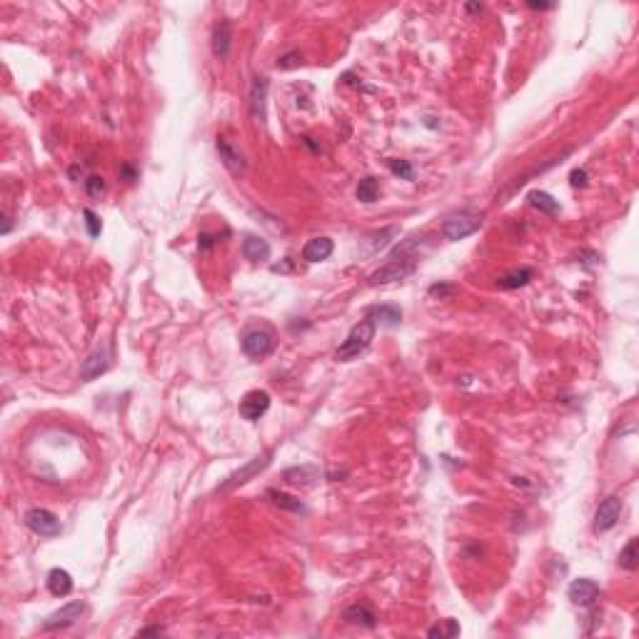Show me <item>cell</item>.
Listing matches in <instances>:
<instances>
[{
    "label": "cell",
    "instance_id": "e575fe53",
    "mask_svg": "<svg viewBox=\"0 0 639 639\" xmlns=\"http://www.w3.org/2000/svg\"><path fill=\"white\" fill-rule=\"evenodd\" d=\"M162 632H165L162 627H145V629H140L137 634H140V637H145V634H162Z\"/></svg>",
    "mask_w": 639,
    "mask_h": 639
},
{
    "label": "cell",
    "instance_id": "4316f807",
    "mask_svg": "<svg viewBox=\"0 0 639 639\" xmlns=\"http://www.w3.org/2000/svg\"><path fill=\"white\" fill-rule=\"evenodd\" d=\"M390 165V170L398 178H402V180H415V168H412V162L407 160H390L387 162Z\"/></svg>",
    "mask_w": 639,
    "mask_h": 639
},
{
    "label": "cell",
    "instance_id": "44dd1931",
    "mask_svg": "<svg viewBox=\"0 0 639 639\" xmlns=\"http://www.w3.org/2000/svg\"><path fill=\"white\" fill-rule=\"evenodd\" d=\"M532 278H534L532 267H515V270H509V273H504L502 278L497 280V285L502 287V290H517V287L527 285Z\"/></svg>",
    "mask_w": 639,
    "mask_h": 639
},
{
    "label": "cell",
    "instance_id": "d590c367",
    "mask_svg": "<svg viewBox=\"0 0 639 639\" xmlns=\"http://www.w3.org/2000/svg\"><path fill=\"white\" fill-rule=\"evenodd\" d=\"M10 228H12L10 215H3V230H0V232H3V235H8V232H10Z\"/></svg>",
    "mask_w": 639,
    "mask_h": 639
},
{
    "label": "cell",
    "instance_id": "6da1fadb",
    "mask_svg": "<svg viewBox=\"0 0 639 639\" xmlns=\"http://www.w3.org/2000/svg\"><path fill=\"white\" fill-rule=\"evenodd\" d=\"M417 245H420V240L412 237V240L402 242L400 248L392 250V255L387 257L385 265L370 275V285H387V282H395V280L410 278L417 270V260H420L415 253Z\"/></svg>",
    "mask_w": 639,
    "mask_h": 639
},
{
    "label": "cell",
    "instance_id": "836d02e7",
    "mask_svg": "<svg viewBox=\"0 0 639 639\" xmlns=\"http://www.w3.org/2000/svg\"><path fill=\"white\" fill-rule=\"evenodd\" d=\"M527 6L532 8V10H552L554 8L552 3H527Z\"/></svg>",
    "mask_w": 639,
    "mask_h": 639
},
{
    "label": "cell",
    "instance_id": "7a4b0ae2",
    "mask_svg": "<svg viewBox=\"0 0 639 639\" xmlns=\"http://www.w3.org/2000/svg\"><path fill=\"white\" fill-rule=\"evenodd\" d=\"M375 330H377V325H375L370 317L360 320V323L355 325V327L348 332V337L342 340L340 348H337L335 360L337 362H350V360H355L360 352H365V350L370 348V342L375 340Z\"/></svg>",
    "mask_w": 639,
    "mask_h": 639
},
{
    "label": "cell",
    "instance_id": "5b68a950",
    "mask_svg": "<svg viewBox=\"0 0 639 639\" xmlns=\"http://www.w3.org/2000/svg\"><path fill=\"white\" fill-rule=\"evenodd\" d=\"M275 348V332L270 327H250L242 335V352L253 357V360H262L273 352Z\"/></svg>",
    "mask_w": 639,
    "mask_h": 639
},
{
    "label": "cell",
    "instance_id": "30bf717a",
    "mask_svg": "<svg viewBox=\"0 0 639 639\" xmlns=\"http://www.w3.org/2000/svg\"><path fill=\"white\" fill-rule=\"evenodd\" d=\"M217 155H220V160H223V165L230 170V173L235 175V178H240V175H245V157H242V153L235 148V145L230 143L228 137H217Z\"/></svg>",
    "mask_w": 639,
    "mask_h": 639
},
{
    "label": "cell",
    "instance_id": "d6986e66",
    "mask_svg": "<svg viewBox=\"0 0 639 639\" xmlns=\"http://www.w3.org/2000/svg\"><path fill=\"white\" fill-rule=\"evenodd\" d=\"M230 45H232V28H230V20H223L212 31V53L217 58H228Z\"/></svg>",
    "mask_w": 639,
    "mask_h": 639
},
{
    "label": "cell",
    "instance_id": "1f68e13d",
    "mask_svg": "<svg viewBox=\"0 0 639 639\" xmlns=\"http://www.w3.org/2000/svg\"><path fill=\"white\" fill-rule=\"evenodd\" d=\"M454 287L452 285H432L429 287V295H440V298H445V295H450Z\"/></svg>",
    "mask_w": 639,
    "mask_h": 639
},
{
    "label": "cell",
    "instance_id": "4fadbf2b",
    "mask_svg": "<svg viewBox=\"0 0 639 639\" xmlns=\"http://www.w3.org/2000/svg\"><path fill=\"white\" fill-rule=\"evenodd\" d=\"M342 620L348 622V624H357V627H367V629L377 627V615H375V609L365 602L350 604V607L342 612Z\"/></svg>",
    "mask_w": 639,
    "mask_h": 639
},
{
    "label": "cell",
    "instance_id": "9c48e42d",
    "mask_svg": "<svg viewBox=\"0 0 639 639\" xmlns=\"http://www.w3.org/2000/svg\"><path fill=\"white\" fill-rule=\"evenodd\" d=\"M240 417L248 423H257L267 410H270V395L265 390H250L245 392V398L240 400Z\"/></svg>",
    "mask_w": 639,
    "mask_h": 639
},
{
    "label": "cell",
    "instance_id": "2e32d148",
    "mask_svg": "<svg viewBox=\"0 0 639 639\" xmlns=\"http://www.w3.org/2000/svg\"><path fill=\"white\" fill-rule=\"evenodd\" d=\"M270 242L262 240L260 235H245V240H242V255H245V260L250 262H265L270 260Z\"/></svg>",
    "mask_w": 639,
    "mask_h": 639
},
{
    "label": "cell",
    "instance_id": "8fae6325",
    "mask_svg": "<svg viewBox=\"0 0 639 639\" xmlns=\"http://www.w3.org/2000/svg\"><path fill=\"white\" fill-rule=\"evenodd\" d=\"M567 597H570L574 604H579V607H590L597 597H599V584H597L595 579H590V577H579V579H574V582L570 584Z\"/></svg>",
    "mask_w": 639,
    "mask_h": 639
},
{
    "label": "cell",
    "instance_id": "603a6c76",
    "mask_svg": "<svg viewBox=\"0 0 639 639\" xmlns=\"http://www.w3.org/2000/svg\"><path fill=\"white\" fill-rule=\"evenodd\" d=\"M529 205L537 207L540 212H545V215H557L559 212V200H554L549 193H545V190H532L529 193Z\"/></svg>",
    "mask_w": 639,
    "mask_h": 639
},
{
    "label": "cell",
    "instance_id": "7402d4cb",
    "mask_svg": "<svg viewBox=\"0 0 639 639\" xmlns=\"http://www.w3.org/2000/svg\"><path fill=\"white\" fill-rule=\"evenodd\" d=\"M267 497L273 500V504L287 509V512H295V515H307V507H305V502H303V500H298V497L285 495V492H278V490H267Z\"/></svg>",
    "mask_w": 639,
    "mask_h": 639
},
{
    "label": "cell",
    "instance_id": "7c38bea8",
    "mask_svg": "<svg viewBox=\"0 0 639 639\" xmlns=\"http://www.w3.org/2000/svg\"><path fill=\"white\" fill-rule=\"evenodd\" d=\"M270 462H273V452L262 454V457H255L253 462H248V465L242 467L240 472H235V475H232V477H230L228 482H225L223 487H220V490L225 492V490H232V487H237V484H245V482H250V477H255L257 472H262V470H265V467L270 465Z\"/></svg>",
    "mask_w": 639,
    "mask_h": 639
},
{
    "label": "cell",
    "instance_id": "cb8c5ba5",
    "mask_svg": "<svg viewBox=\"0 0 639 639\" xmlns=\"http://www.w3.org/2000/svg\"><path fill=\"white\" fill-rule=\"evenodd\" d=\"M377 195H380V182H377V178H373V175H367V178H362L360 180V185H357V200L360 203H375L377 200Z\"/></svg>",
    "mask_w": 639,
    "mask_h": 639
},
{
    "label": "cell",
    "instance_id": "f546056e",
    "mask_svg": "<svg viewBox=\"0 0 639 639\" xmlns=\"http://www.w3.org/2000/svg\"><path fill=\"white\" fill-rule=\"evenodd\" d=\"M570 182H572V187H584V185H587V170L574 168L570 173Z\"/></svg>",
    "mask_w": 639,
    "mask_h": 639
},
{
    "label": "cell",
    "instance_id": "83f0119b",
    "mask_svg": "<svg viewBox=\"0 0 639 639\" xmlns=\"http://www.w3.org/2000/svg\"><path fill=\"white\" fill-rule=\"evenodd\" d=\"M85 193L90 195L93 200H100L103 195H105V180L100 178V175H90L85 180Z\"/></svg>",
    "mask_w": 639,
    "mask_h": 639
},
{
    "label": "cell",
    "instance_id": "3957f363",
    "mask_svg": "<svg viewBox=\"0 0 639 639\" xmlns=\"http://www.w3.org/2000/svg\"><path fill=\"white\" fill-rule=\"evenodd\" d=\"M482 228V215H475V212H454V215H447L440 225V232L445 240L450 242H459L465 237L475 235L477 230Z\"/></svg>",
    "mask_w": 639,
    "mask_h": 639
},
{
    "label": "cell",
    "instance_id": "d6a6232c",
    "mask_svg": "<svg viewBox=\"0 0 639 639\" xmlns=\"http://www.w3.org/2000/svg\"><path fill=\"white\" fill-rule=\"evenodd\" d=\"M212 242H215V240H212V235L203 232V235H200V240H198V248H200V250H210V248H212Z\"/></svg>",
    "mask_w": 639,
    "mask_h": 639
},
{
    "label": "cell",
    "instance_id": "74e56055",
    "mask_svg": "<svg viewBox=\"0 0 639 639\" xmlns=\"http://www.w3.org/2000/svg\"><path fill=\"white\" fill-rule=\"evenodd\" d=\"M467 10H470V12H477V10H482V6H475V3H472V6H467Z\"/></svg>",
    "mask_w": 639,
    "mask_h": 639
},
{
    "label": "cell",
    "instance_id": "e0dca14e",
    "mask_svg": "<svg viewBox=\"0 0 639 639\" xmlns=\"http://www.w3.org/2000/svg\"><path fill=\"white\" fill-rule=\"evenodd\" d=\"M282 477L290 484H300V487H312V484L320 479V470L315 465H300V467H290V470L282 472Z\"/></svg>",
    "mask_w": 639,
    "mask_h": 639
},
{
    "label": "cell",
    "instance_id": "f1b7e54d",
    "mask_svg": "<svg viewBox=\"0 0 639 639\" xmlns=\"http://www.w3.org/2000/svg\"><path fill=\"white\" fill-rule=\"evenodd\" d=\"M83 217H85L87 235H90V237H98L100 232H103V225H100V217L95 215L93 210H83Z\"/></svg>",
    "mask_w": 639,
    "mask_h": 639
},
{
    "label": "cell",
    "instance_id": "ffe728a7",
    "mask_svg": "<svg viewBox=\"0 0 639 639\" xmlns=\"http://www.w3.org/2000/svg\"><path fill=\"white\" fill-rule=\"evenodd\" d=\"M265 98H267V78H255L253 90H250V110L253 118H265Z\"/></svg>",
    "mask_w": 639,
    "mask_h": 639
},
{
    "label": "cell",
    "instance_id": "277c9868",
    "mask_svg": "<svg viewBox=\"0 0 639 639\" xmlns=\"http://www.w3.org/2000/svg\"><path fill=\"white\" fill-rule=\"evenodd\" d=\"M25 527L31 529L33 534H37V537H45V540H53V537H58V534L62 532V525L60 520H58L50 509L45 507H33L25 512L23 517Z\"/></svg>",
    "mask_w": 639,
    "mask_h": 639
},
{
    "label": "cell",
    "instance_id": "8d00e7d4",
    "mask_svg": "<svg viewBox=\"0 0 639 639\" xmlns=\"http://www.w3.org/2000/svg\"><path fill=\"white\" fill-rule=\"evenodd\" d=\"M120 173H123V178H128V180H135V170H133L130 165H123Z\"/></svg>",
    "mask_w": 639,
    "mask_h": 639
},
{
    "label": "cell",
    "instance_id": "8992f818",
    "mask_svg": "<svg viewBox=\"0 0 639 639\" xmlns=\"http://www.w3.org/2000/svg\"><path fill=\"white\" fill-rule=\"evenodd\" d=\"M622 507H624V504H622V500L617 495H609L607 500H602L595 512V520H592V529H595V532H609V529L620 522Z\"/></svg>",
    "mask_w": 639,
    "mask_h": 639
},
{
    "label": "cell",
    "instance_id": "ac0fdd59",
    "mask_svg": "<svg viewBox=\"0 0 639 639\" xmlns=\"http://www.w3.org/2000/svg\"><path fill=\"white\" fill-rule=\"evenodd\" d=\"M48 590L53 597H68L73 592V577H70L68 570L56 567V570L48 572Z\"/></svg>",
    "mask_w": 639,
    "mask_h": 639
},
{
    "label": "cell",
    "instance_id": "d4e9b609",
    "mask_svg": "<svg viewBox=\"0 0 639 639\" xmlns=\"http://www.w3.org/2000/svg\"><path fill=\"white\" fill-rule=\"evenodd\" d=\"M637 540H629L624 549L620 552V567L627 572H634L639 567V554H637Z\"/></svg>",
    "mask_w": 639,
    "mask_h": 639
},
{
    "label": "cell",
    "instance_id": "ba28073f",
    "mask_svg": "<svg viewBox=\"0 0 639 639\" xmlns=\"http://www.w3.org/2000/svg\"><path fill=\"white\" fill-rule=\"evenodd\" d=\"M85 612V602H80V599H75V602H68L65 607L56 609L53 615H48V620L40 624L43 627V632H53V629H65L70 627V624H75V622L80 620V615Z\"/></svg>",
    "mask_w": 639,
    "mask_h": 639
},
{
    "label": "cell",
    "instance_id": "9a60e30c",
    "mask_svg": "<svg viewBox=\"0 0 639 639\" xmlns=\"http://www.w3.org/2000/svg\"><path fill=\"white\" fill-rule=\"evenodd\" d=\"M367 317L375 325H382V327H398L402 323V310L398 305H375V307L367 310Z\"/></svg>",
    "mask_w": 639,
    "mask_h": 639
},
{
    "label": "cell",
    "instance_id": "52a82bcc",
    "mask_svg": "<svg viewBox=\"0 0 639 639\" xmlns=\"http://www.w3.org/2000/svg\"><path fill=\"white\" fill-rule=\"evenodd\" d=\"M110 357H112L110 345H108V342L98 345V348L87 355L85 360H83V365H80V380L83 382H93L95 377H100V375L105 373L108 367H110Z\"/></svg>",
    "mask_w": 639,
    "mask_h": 639
},
{
    "label": "cell",
    "instance_id": "4dcf8cb0",
    "mask_svg": "<svg viewBox=\"0 0 639 639\" xmlns=\"http://www.w3.org/2000/svg\"><path fill=\"white\" fill-rule=\"evenodd\" d=\"M298 56H300V53H290V56L280 58V60H278V68H282V70L295 68V65H298V60H292V58H298Z\"/></svg>",
    "mask_w": 639,
    "mask_h": 639
},
{
    "label": "cell",
    "instance_id": "5bb4252c",
    "mask_svg": "<svg viewBox=\"0 0 639 639\" xmlns=\"http://www.w3.org/2000/svg\"><path fill=\"white\" fill-rule=\"evenodd\" d=\"M332 250H335V242L330 240V237H312V240L305 242L303 248V260L305 262H323L327 260L330 255H332Z\"/></svg>",
    "mask_w": 639,
    "mask_h": 639
},
{
    "label": "cell",
    "instance_id": "484cf974",
    "mask_svg": "<svg viewBox=\"0 0 639 639\" xmlns=\"http://www.w3.org/2000/svg\"><path fill=\"white\" fill-rule=\"evenodd\" d=\"M395 235V230L392 228H387V230H380V232H373V235H367L365 237V242H370L373 248L367 250V255H375L377 250H382V248H387V242H390V237Z\"/></svg>",
    "mask_w": 639,
    "mask_h": 639
}]
</instances>
